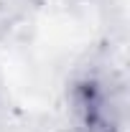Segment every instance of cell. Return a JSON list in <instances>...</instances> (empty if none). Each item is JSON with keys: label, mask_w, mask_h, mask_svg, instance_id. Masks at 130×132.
<instances>
[{"label": "cell", "mask_w": 130, "mask_h": 132, "mask_svg": "<svg viewBox=\"0 0 130 132\" xmlns=\"http://www.w3.org/2000/svg\"><path fill=\"white\" fill-rule=\"evenodd\" d=\"M69 125L71 132H120L112 117L105 86L95 76H82L69 89Z\"/></svg>", "instance_id": "cell-1"}]
</instances>
